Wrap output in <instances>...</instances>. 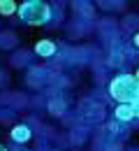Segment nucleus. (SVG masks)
Returning <instances> with one entry per match:
<instances>
[{
	"instance_id": "nucleus-5",
	"label": "nucleus",
	"mask_w": 139,
	"mask_h": 151,
	"mask_svg": "<svg viewBox=\"0 0 139 151\" xmlns=\"http://www.w3.org/2000/svg\"><path fill=\"white\" fill-rule=\"evenodd\" d=\"M12 139H14V142H28V139H30V130H28L26 126H16V128L12 130Z\"/></svg>"
},
{
	"instance_id": "nucleus-7",
	"label": "nucleus",
	"mask_w": 139,
	"mask_h": 151,
	"mask_svg": "<svg viewBox=\"0 0 139 151\" xmlns=\"http://www.w3.org/2000/svg\"><path fill=\"white\" fill-rule=\"evenodd\" d=\"M130 107H132V114H135V119H139V98L135 102H130Z\"/></svg>"
},
{
	"instance_id": "nucleus-4",
	"label": "nucleus",
	"mask_w": 139,
	"mask_h": 151,
	"mask_svg": "<svg viewBox=\"0 0 139 151\" xmlns=\"http://www.w3.org/2000/svg\"><path fill=\"white\" fill-rule=\"evenodd\" d=\"M114 114H116V119H120V121H130V119H135V114H132V107H130V102H128V105H118Z\"/></svg>"
},
{
	"instance_id": "nucleus-3",
	"label": "nucleus",
	"mask_w": 139,
	"mask_h": 151,
	"mask_svg": "<svg viewBox=\"0 0 139 151\" xmlns=\"http://www.w3.org/2000/svg\"><path fill=\"white\" fill-rule=\"evenodd\" d=\"M35 54H40V56H53L56 54V44L49 42V40H40L35 44Z\"/></svg>"
},
{
	"instance_id": "nucleus-6",
	"label": "nucleus",
	"mask_w": 139,
	"mask_h": 151,
	"mask_svg": "<svg viewBox=\"0 0 139 151\" xmlns=\"http://www.w3.org/2000/svg\"><path fill=\"white\" fill-rule=\"evenodd\" d=\"M14 12H19V7H16V2H14V0H0V14L12 17Z\"/></svg>"
},
{
	"instance_id": "nucleus-8",
	"label": "nucleus",
	"mask_w": 139,
	"mask_h": 151,
	"mask_svg": "<svg viewBox=\"0 0 139 151\" xmlns=\"http://www.w3.org/2000/svg\"><path fill=\"white\" fill-rule=\"evenodd\" d=\"M135 47H139V33L135 35Z\"/></svg>"
},
{
	"instance_id": "nucleus-10",
	"label": "nucleus",
	"mask_w": 139,
	"mask_h": 151,
	"mask_svg": "<svg viewBox=\"0 0 139 151\" xmlns=\"http://www.w3.org/2000/svg\"><path fill=\"white\" fill-rule=\"evenodd\" d=\"M135 77H137V79H139V70H137V75H135Z\"/></svg>"
},
{
	"instance_id": "nucleus-2",
	"label": "nucleus",
	"mask_w": 139,
	"mask_h": 151,
	"mask_svg": "<svg viewBox=\"0 0 139 151\" xmlns=\"http://www.w3.org/2000/svg\"><path fill=\"white\" fill-rule=\"evenodd\" d=\"M19 17L28 26H44L51 21V7L42 0H26L19 7Z\"/></svg>"
},
{
	"instance_id": "nucleus-9",
	"label": "nucleus",
	"mask_w": 139,
	"mask_h": 151,
	"mask_svg": "<svg viewBox=\"0 0 139 151\" xmlns=\"http://www.w3.org/2000/svg\"><path fill=\"white\" fill-rule=\"evenodd\" d=\"M0 151H7V149H5V147H2V144H0Z\"/></svg>"
},
{
	"instance_id": "nucleus-1",
	"label": "nucleus",
	"mask_w": 139,
	"mask_h": 151,
	"mask_svg": "<svg viewBox=\"0 0 139 151\" xmlns=\"http://www.w3.org/2000/svg\"><path fill=\"white\" fill-rule=\"evenodd\" d=\"M109 95H111L116 102H120V105L135 102L139 98V79L135 75H120V77H116V79H111Z\"/></svg>"
}]
</instances>
